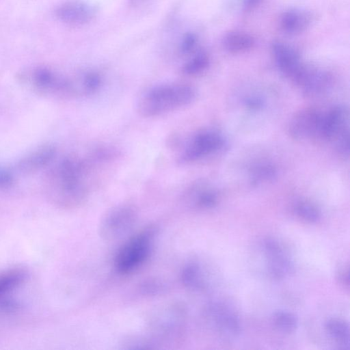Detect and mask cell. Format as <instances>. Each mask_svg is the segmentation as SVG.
<instances>
[{
    "label": "cell",
    "mask_w": 350,
    "mask_h": 350,
    "mask_svg": "<svg viewBox=\"0 0 350 350\" xmlns=\"http://www.w3.org/2000/svg\"><path fill=\"white\" fill-rule=\"evenodd\" d=\"M96 157L90 158L67 155L51 169L46 182L49 198L57 205L71 207L79 204L88 195V176Z\"/></svg>",
    "instance_id": "6da1fadb"
},
{
    "label": "cell",
    "mask_w": 350,
    "mask_h": 350,
    "mask_svg": "<svg viewBox=\"0 0 350 350\" xmlns=\"http://www.w3.org/2000/svg\"><path fill=\"white\" fill-rule=\"evenodd\" d=\"M196 97V90L190 85H159L139 96L136 101L135 109L143 118H154L185 107L191 103Z\"/></svg>",
    "instance_id": "7a4b0ae2"
},
{
    "label": "cell",
    "mask_w": 350,
    "mask_h": 350,
    "mask_svg": "<svg viewBox=\"0 0 350 350\" xmlns=\"http://www.w3.org/2000/svg\"><path fill=\"white\" fill-rule=\"evenodd\" d=\"M152 241V232L146 231L129 239L118 252L115 267L121 273H128L139 267L148 256Z\"/></svg>",
    "instance_id": "3957f363"
},
{
    "label": "cell",
    "mask_w": 350,
    "mask_h": 350,
    "mask_svg": "<svg viewBox=\"0 0 350 350\" xmlns=\"http://www.w3.org/2000/svg\"><path fill=\"white\" fill-rule=\"evenodd\" d=\"M28 81L36 90L46 94L73 96L72 80L62 77L53 70L40 66L28 74Z\"/></svg>",
    "instance_id": "277c9868"
},
{
    "label": "cell",
    "mask_w": 350,
    "mask_h": 350,
    "mask_svg": "<svg viewBox=\"0 0 350 350\" xmlns=\"http://www.w3.org/2000/svg\"><path fill=\"white\" fill-rule=\"evenodd\" d=\"M224 144L220 135L212 131H204L193 136L180 152L177 161L181 163L196 161L219 150Z\"/></svg>",
    "instance_id": "5b68a950"
},
{
    "label": "cell",
    "mask_w": 350,
    "mask_h": 350,
    "mask_svg": "<svg viewBox=\"0 0 350 350\" xmlns=\"http://www.w3.org/2000/svg\"><path fill=\"white\" fill-rule=\"evenodd\" d=\"M135 219V213L130 206L123 205L113 208L101 221L100 234L107 240L119 238L131 228Z\"/></svg>",
    "instance_id": "8992f818"
},
{
    "label": "cell",
    "mask_w": 350,
    "mask_h": 350,
    "mask_svg": "<svg viewBox=\"0 0 350 350\" xmlns=\"http://www.w3.org/2000/svg\"><path fill=\"white\" fill-rule=\"evenodd\" d=\"M308 96H319L331 86V75L316 67L302 64L292 79Z\"/></svg>",
    "instance_id": "52a82bcc"
},
{
    "label": "cell",
    "mask_w": 350,
    "mask_h": 350,
    "mask_svg": "<svg viewBox=\"0 0 350 350\" xmlns=\"http://www.w3.org/2000/svg\"><path fill=\"white\" fill-rule=\"evenodd\" d=\"M96 8L83 0H66L55 10L56 17L70 25H81L90 23L96 16Z\"/></svg>",
    "instance_id": "ba28073f"
},
{
    "label": "cell",
    "mask_w": 350,
    "mask_h": 350,
    "mask_svg": "<svg viewBox=\"0 0 350 350\" xmlns=\"http://www.w3.org/2000/svg\"><path fill=\"white\" fill-rule=\"evenodd\" d=\"M263 247L267 257V269L272 278L283 279L293 271V262L277 241L267 239Z\"/></svg>",
    "instance_id": "9c48e42d"
},
{
    "label": "cell",
    "mask_w": 350,
    "mask_h": 350,
    "mask_svg": "<svg viewBox=\"0 0 350 350\" xmlns=\"http://www.w3.org/2000/svg\"><path fill=\"white\" fill-rule=\"evenodd\" d=\"M323 116L316 109H306L298 112L289 124V133L296 139L319 135Z\"/></svg>",
    "instance_id": "30bf717a"
},
{
    "label": "cell",
    "mask_w": 350,
    "mask_h": 350,
    "mask_svg": "<svg viewBox=\"0 0 350 350\" xmlns=\"http://www.w3.org/2000/svg\"><path fill=\"white\" fill-rule=\"evenodd\" d=\"M209 313L219 333L228 339L236 338L241 331L240 321L234 310L223 304H215Z\"/></svg>",
    "instance_id": "8fae6325"
},
{
    "label": "cell",
    "mask_w": 350,
    "mask_h": 350,
    "mask_svg": "<svg viewBox=\"0 0 350 350\" xmlns=\"http://www.w3.org/2000/svg\"><path fill=\"white\" fill-rule=\"evenodd\" d=\"M348 129V111L344 107H333L325 116H323L320 134L323 138L332 139Z\"/></svg>",
    "instance_id": "7c38bea8"
},
{
    "label": "cell",
    "mask_w": 350,
    "mask_h": 350,
    "mask_svg": "<svg viewBox=\"0 0 350 350\" xmlns=\"http://www.w3.org/2000/svg\"><path fill=\"white\" fill-rule=\"evenodd\" d=\"M271 49L280 70L292 79L303 64L297 51L280 42H273Z\"/></svg>",
    "instance_id": "4fadbf2b"
},
{
    "label": "cell",
    "mask_w": 350,
    "mask_h": 350,
    "mask_svg": "<svg viewBox=\"0 0 350 350\" xmlns=\"http://www.w3.org/2000/svg\"><path fill=\"white\" fill-rule=\"evenodd\" d=\"M56 149L53 146H44L23 157L17 164L18 170L32 173L48 166L55 158Z\"/></svg>",
    "instance_id": "5bb4252c"
},
{
    "label": "cell",
    "mask_w": 350,
    "mask_h": 350,
    "mask_svg": "<svg viewBox=\"0 0 350 350\" xmlns=\"http://www.w3.org/2000/svg\"><path fill=\"white\" fill-rule=\"evenodd\" d=\"M25 273L21 269H12L0 273V307L12 308L13 303L6 299L25 280Z\"/></svg>",
    "instance_id": "9a60e30c"
},
{
    "label": "cell",
    "mask_w": 350,
    "mask_h": 350,
    "mask_svg": "<svg viewBox=\"0 0 350 350\" xmlns=\"http://www.w3.org/2000/svg\"><path fill=\"white\" fill-rule=\"evenodd\" d=\"M311 23V16L306 12L289 10L280 18L281 29L289 34H297L305 31Z\"/></svg>",
    "instance_id": "2e32d148"
},
{
    "label": "cell",
    "mask_w": 350,
    "mask_h": 350,
    "mask_svg": "<svg viewBox=\"0 0 350 350\" xmlns=\"http://www.w3.org/2000/svg\"><path fill=\"white\" fill-rule=\"evenodd\" d=\"M254 40L250 35L238 31L230 32L224 38V45L230 53H242L253 47Z\"/></svg>",
    "instance_id": "e0dca14e"
},
{
    "label": "cell",
    "mask_w": 350,
    "mask_h": 350,
    "mask_svg": "<svg viewBox=\"0 0 350 350\" xmlns=\"http://www.w3.org/2000/svg\"><path fill=\"white\" fill-rule=\"evenodd\" d=\"M327 334L343 348H349V326L348 323L339 319H330L325 323Z\"/></svg>",
    "instance_id": "ac0fdd59"
},
{
    "label": "cell",
    "mask_w": 350,
    "mask_h": 350,
    "mask_svg": "<svg viewBox=\"0 0 350 350\" xmlns=\"http://www.w3.org/2000/svg\"><path fill=\"white\" fill-rule=\"evenodd\" d=\"M182 278L184 284L191 289H200L204 285L201 267L196 262H191L184 268Z\"/></svg>",
    "instance_id": "d6986e66"
},
{
    "label": "cell",
    "mask_w": 350,
    "mask_h": 350,
    "mask_svg": "<svg viewBox=\"0 0 350 350\" xmlns=\"http://www.w3.org/2000/svg\"><path fill=\"white\" fill-rule=\"evenodd\" d=\"M273 321L275 326L284 333H292L298 326L297 316L291 312L285 310H278L274 312Z\"/></svg>",
    "instance_id": "ffe728a7"
},
{
    "label": "cell",
    "mask_w": 350,
    "mask_h": 350,
    "mask_svg": "<svg viewBox=\"0 0 350 350\" xmlns=\"http://www.w3.org/2000/svg\"><path fill=\"white\" fill-rule=\"evenodd\" d=\"M208 64V56L204 52H200L184 64L182 70L188 75H196L204 70Z\"/></svg>",
    "instance_id": "44dd1931"
},
{
    "label": "cell",
    "mask_w": 350,
    "mask_h": 350,
    "mask_svg": "<svg viewBox=\"0 0 350 350\" xmlns=\"http://www.w3.org/2000/svg\"><path fill=\"white\" fill-rule=\"evenodd\" d=\"M297 214L303 219L309 222H316L320 218L319 209L312 203L300 202L296 205Z\"/></svg>",
    "instance_id": "7402d4cb"
},
{
    "label": "cell",
    "mask_w": 350,
    "mask_h": 350,
    "mask_svg": "<svg viewBox=\"0 0 350 350\" xmlns=\"http://www.w3.org/2000/svg\"><path fill=\"white\" fill-rule=\"evenodd\" d=\"M275 176V170L270 165L262 164L256 167L252 174V182L254 183L269 180Z\"/></svg>",
    "instance_id": "603a6c76"
},
{
    "label": "cell",
    "mask_w": 350,
    "mask_h": 350,
    "mask_svg": "<svg viewBox=\"0 0 350 350\" xmlns=\"http://www.w3.org/2000/svg\"><path fill=\"white\" fill-rule=\"evenodd\" d=\"M217 195L212 191L203 190L197 193L196 204L202 208H211L217 203Z\"/></svg>",
    "instance_id": "cb8c5ba5"
},
{
    "label": "cell",
    "mask_w": 350,
    "mask_h": 350,
    "mask_svg": "<svg viewBox=\"0 0 350 350\" xmlns=\"http://www.w3.org/2000/svg\"><path fill=\"white\" fill-rule=\"evenodd\" d=\"M336 140V150L340 156L348 157L349 153V129L340 133Z\"/></svg>",
    "instance_id": "d4e9b609"
},
{
    "label": "cell",
    "mask_w": 350,
    "mask_h": 350,
    "mask_svg": "<svg viewBox=\"0 0 350 350\" xmlns=\"http://www.w3.org/2000/svg\"><path fill=\"white\" fill-rule=\"evenodd\" d=\"M197 42V37L192 33H187L183 38L180 44V51L183 53L191 52Z\"/></svg>",
    "instance_id": "484cf974"
},
{
    "label": "cell",
    "mask_w": 350,
    "mask_h": 350,
    "mask_svg": "<svg viewBox=\"0 0 350 350\" xmlns=\"http://www.w3.org/2000/svg\"><path fill=\"white\" fill-rule=\"evenodd\" d=\"M14 182L12 174L3 169L0 168V189H5L11 187Z\"/></svg>",
    "instance_id": "4316f807"
},
{
    "label": "cell",
    "mask_w": 350,
    "mask_h": 350,
    "mask_svg": "<svg viewBox=\"0 0 350 350\" xmlns=\"http://www.w3.org/2000/svg\"><path fill=\"white\" fill-rule=\"evenodd\" d=\"M246 105L251 109H257L263 105V101L259 97L253 96L246 100Z\"/></svg>",
    "instance_id": "83f0119b"
},
{
    "label": "cell",
    "mask_w": 350,
    "mask_h": 350,
    "mask_svg": "<svg viewBox=\"0 0 350 350\" xmlns=\"http://www.w3.org/2000/svg\"><path fill=\"white\" fill-rule=\"evenodd\" d=\"M260 1L261 0H245V6L248 8H252L258 5Z\"/></svg>",
    "instance_id": "f1b7e54d"
},
{
    "label": "cell",
    "mask_w": 350,
    "mask_h": 350,
    "mask_svg": "<svg viewBox=\"0 0 350 350\" xmlns=\"http://www.w3.org/2000/svg\"><path fill=\"white\" fill-rule=\"evenodd\" d=\"M133 2L134 4L140 3L141 2H143L144 0H131Z\"/></svg>",
    "instance_id": "f546056e"
}]
</instances>
